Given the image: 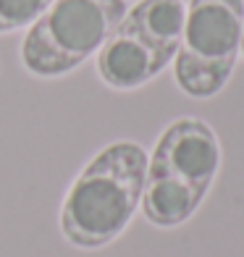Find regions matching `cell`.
<instances>
[{"instance_id":"6da1fadb","label":"cell","mask_w":244,"mask_h":257,"mask_svg":"<svg viewBox=\"0 0 244 257\" xmlns=\"http://www.w3.org/2000/svg\"><path fill=\"white\" fill-rule=\"evenodd\" d=\"M147 153L137 142H113L68 186L61 231L79 249H100L132 223L145 192Z\"/></svg>"},{"instance_id":"7a4b0ae2","label":"cell","mask_w":244,"mask_h":257,"mask_svg":"<svg viewBox=\"0 0 244 257\" xmlns=\"http://www.w3.org/2000/svg\"><path fill=\"white\" fill-rule=\"evenodd\" d=\"M126 16L124 0H53L21 45L34 76H61L97 53Z\"/></svg>"},{"instance_id":"3957f363","label":"cell","mask_w":244,"mask_h":257,"mask_svg":"<svg viewBox=\"0 0 244 257\" xmlns=\"http://www.w3.org/2000/svg\"><path fill=\"white\" fill-rule=\"evenodd\" d=\"M241 34V0H192L176 50V84L192 97L218 95L236 66Z\"/></svg>"},{"instance_id":"277c9868","label":"cell","mask_w":244,"mask_h":257,"mask_svg":"<svg viewBox=\"0 0 244 257\" xmlns=\"http://www.w3.org/2000/svg\"><path fill=\"white\" fill-rule=\"evenodd\" d=\"M220 168V145L210 126L200 118H179L160 134L147 160V173L171 179L207 194Z\"/></svg>"},{"instance_id":"5b68a950","label":"cell","mask_w":244,"mask_h":257,"mask_svg":"<svg viewBox=\"0 0 244 257\" xmlns=\"http://www.w3.org/2000/svg\"><path fill=\"white\" fill-rule=\"evenodd\" d=\"M163 71L155 53L129 27H118L97 50V74L113 89H137Z\"/></svg>"},{"instance_id":"8992f818","label":"cell","mask_w":244,"mask_h":257,"mask_svg":"<svg viewBox=\"0 0 244 257\" xmlns=\"http://www.w3.org/2000/svg\"><path fill=\"white\" fill-rule=\"evenodd\" d=\"M184 21H187L184 0H139L132 11H126L121 24L129 27L166 68L168 61L176 58L181 45Z\"/></svg>"},{"instance_id":"52a82bcc","label":"cell","mask_w":244,"mask_h":257,"mask_svg":"<svg viewBox=\"0 0 244 257\" xmlns=\"http://www.w3.org/2000/svg\"><path fill=\"white\" fill-rule=\"evenodd\" d=\"M53 0H0V32H14L37 21Z\"/></svg>"},{"instance_id":"ba28073f","label":"cell","mask_w":244,"mask_h":257,"mask_svg":"<svg viewBox=\"0 0 244 257\" xmlns=\"http://www.w3.org/2000/svg\"><path fill=\"white\" fill-rule=\"evenodd\" d=\"M241 53H244V34H241Z\"/></svg>"}]
</instances>
